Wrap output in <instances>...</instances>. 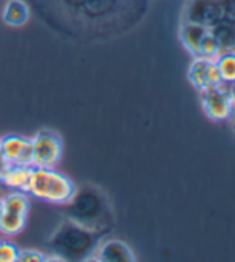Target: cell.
Segmentation results:
<instances>
[{
    "label": "cell",
    "mask_w": 235,
    "mask_h": 262,
    "mask_svg": "<svg viewBox=\"0 0 235 262\" xmlns=\"http://www.w3.org/2000/svg\"><path fill=\"white\" fill-rule=\"evenodd\" d=\"M186 19L203 24L223 51L235 50V0H192Z\"/></svg>",
    "instance_id": "6da1fadb"
},
{
    "label": "cell",
    "mask_w": 235,
    "mask_h": 262,
    "mask_svg": "<svg viewBox=\"0 0 235 262\" xmlns=\"http://www.w3.org/2000/svg\"><path fill=\"white\" fill-rule=\"evenodd\" d=\"M99 242V233L66 217L51 233L48 246L58 260H88L93 259Z\"/></svg>",
    "instance_id": "7a4b0ae2"
},
{
    "label": "cell",
    "mask_w": 235,
    "mask_h": 262,
    "mask_svg": "<svg viewBox=\"0 0 235 262\" xmlns=\"http://www.w3.org/2000/svg\"><path fill=\"white\" fill-rule=\"evenodd\" d=\"M66 217L99 235L112 224V211L106 195L93 186H83L75 190L66 203Z\"/></svg>",
    "instance_id": "3957f363"
},
{
    "label": "cell",
    "mask_w": 235,
    "mask_h": 262,
    "mask_svg": "<svg viewBox=\"0 0 235 262\" xmlns=\"http://www.w3.org/2000/svg\"><path fill=\"white\" fill-rule=\"evenodd\" d=\"M77 190L74 181L55 168L32 166L28 195L53 205H66Z\"/></svg>",
    "instance_id": "277c9868"
},
{
    "label": "cell",
    "mask_w": 235,
    "mask_h": 262,
    "mask_svg": "<svg viewBox=\"0 0 235 262\" xmlns=\"http://www.w3.org/2000/svg\"><path fill=\"white\" fill-rule=\"evenodd\" d=\"M2 216H0V232L4 235H18L24 230L29 214V196L26 192L11 190L2 199Z\"/></svg>",
    "instance_id": "5b68a950"
},
{
    "label": "cell",
    "mask_w": 235,
    "mask_h": 262,
    "mask_svg": "<svg viewBox=\"0 0 235 262\" xmlns=\"http://www.w3.org/2000/svg\"><path fill=\"white\" fill-rule=\"evenodd\" d=\"M32 144V166L56 168L62 159L64 144L58 131L40 129L31 138Z\"/></svg>",
    "instance_id": "8992f818"
},
{
    "label": "cell",
    "mask_w": 235,
    "mask_h": 262,
    "mask_svg": "<svg viewBox=\"0 0 235 262\" xmlns=\"http://www.w3.org/2000/svg\"><path fill=\"white\" fill-rule=\"evenodd\" d=\"M200 101L205 114L215 122L229 120L235 111V98L230 88L224 85L205 88L200 91Z\"/></svg>",
    "instance_id": "52a82bcc"
},
{
    "label": "cell",
    "mask_w": 235,
    "mask_h": 262,
    "mask_svg": "<svg viewBox=\"0 0 235 262\" xmlns=\"http://www.w3.org/2000/svg\"><path fill=\"white\" fill-rule=\"evenodd\" d=\"M62 8L88 21L111 18L120 7V0H58Z\"/></svg>",
    "instance_id": "ba28073f"
},
{
    "label": "cell",
    "mask_w": 235,
    "mask_h": 262,
    "mask_svg": "<svg viewBox=\"0 0 235 262\" xmlns=\"http://www.w3.org/2000/svg\"><path fill=\"white\" fill-rule=\"evenodd\" d=\"M187 77L190 83L199 91L205 88L224 85L215 59L206 58V56H195V59L192 61L190 68L187 71Z\"/></svg>",
    "instance_id": "9c48e42d"
},
{
    "label": "cell",
    "mask_w": 235,
    "mask_h": 262,
    "mask_svg": "<svg viewBox=\"0 0 235 262\" xmlns=\"http://www.w3.org/2000/svg\"><path fill=\"white\" fill-rule=\"evenodd\" d=\"M2 149L8 163L32 166L31 138H26L23 135H8L2 138Z\"/></svg>",
    "instance_id": "30bf717a"
},
{
    "label": "cell",
    "mask_w": 235,
    "mask_h": 262,
    "mask_svg": "<svg viewBox=\"0 0 235 262\" xmlns=\"http://www.w3.org/2000/svg\"><path fill=\"white\" fill-rule=\"evenodd\" d=\"M93 259L108 260V262H117V260L132 262L135 260V254L126 243L120 240H106V242H99L93 254Z\"/></svg>",
    "instance_id": "8fae6325"
},
{
    "label": "cell",
    "mask_w": 235,
    "mask_h": 262,
    "mask_svg": "<svg viewBox=\"0 0 235 262\" xmlns=\"http://www.w3.org/2000/svg\"><path fill=\"white\" fill-rule=\"evenodd\" d=\"M208 32V29L203 24L195 23V21H184L181 26V42L187 48L189 53H192L194 56H200V45L205 34Z\"/></svg>",
    "instance_id": "7c38bea8"
},
{
    "label": "cell",
    "mask_w": 235,
    "mask_h": 262,
    "mask_svg": "<svg viewBox=\"0 0 235 262\" xmlns=\"http://www.w3.org/2000/svg\"><path fill=\"white\" fill-rule=\"evenodd\" d=\"M31 169H32V166L10 163L5 171L2 173V176H0V182H2L4 186H7L10 190H21V192L28 193Z\"/></svg>",
    "instance_id": "4fadbf2b"
},
{
    "label": "cell",
    "mask_w": 235,
    "mask_h": 262,
    "mask_svg": "<svg viewBox=\"0 0 235 262\" xmlns=\"http://www.w3.org/2000/svg\"><path fill=\"white\" fill-rule=\"evenodd\" d=\"M31 18V8L24 0H8L2 10V19L11 28H23Z\"/></svg>",
    "instance_id": "5bb4252c"
},
{
    "label": "cell",
    "mask_w": 235,
    "mask_h": 262,
    "mask_svg": "<svg viewBox=\"0 0 235 262\" xmlns=\"http://www.w3.org/2000/svg\"><path fill=\"white\" fill-rule=\"evenodd\" d=\"M215 62L219 69L223 83L233 85L235 83V50L221 51V53L215 58Z\"/></svg>",
    "instance_id": "9a60e30c"
},
{
    "label": "cell",
    "mask_w": 235,
    "mask_h": 262,
    "mask_svg": "<svg viewBox=\"0 0 235 262\" xmlns=\"http://www.w3.org/2000/svg\"><path fill=\"white\" fill-rule=\"evenodd\" d=\"M221 51H223V48H221V43L216 38V35L208 31L203 37L202 45H200V56H206V58L215 59Z\"/></svg>",
    "instance_id": "2e32d148"
},
{
    "label": "cell",
    "mask_w": 235,
    "mask_h": 262,
    "mask_svg": "<svg viewBox=\"0 0 235 262\" xmlns=\"http://www.w3.org/2000/svg\"><path fill=\"white\" fill-rule=\"evenodd\" d=\"M19 248L8 240H0V262H18Z\"/></svg>",
    "instance_id": "e0dca14e"
},
{
    "label": "cell",
    "mask_w": 235,
    "mask_h": 262,
    "mask_svg": "<svg viewBox=\"0 0 235 262\" xmlns=\"http://www.w3.org/2000/svg\"><path fill=\"white\" fill-rule=\"evenodd\" d=\"M47 260V254L38 250H19L18 262H44Z\"/></svg>",
    "instance_id": "ac0fdd59"
},
{
    "label": "cell",
    "mask_w": 235,
    "mask_h": 262,
    "mask_svg": "<svg viewBox=\"0 0 235 262\" xmlns=\"http://www.w3.org/2000/svg\"><path fill=\"white\" fill-rule=\"evenodd\" d=\"M8 165H10V163H8L7 157H5V154H4V149H2V139H0V176H2V173L5 171Z\"/></svg>",
    "instance_id": "d6986e66"
},
{
    "label": "cell",
    "mask_w": 235,
    "mask_h": 262,
    "mask_svg": "<svg viewBox=\"0 0 235 262\" xmlns=\"http://www.w3.org/2000/svg\"><path fill=\"white\" fill-rule=\"evenodd\" d=\"M2 206H4V203H2V199H0V216H2Z\"/></svg>",
    "instance_id": "ffe728a7"
},
{
    "label": "cell",
    "mask_w": 235,
    "mask_h": 262,
    "mask_svg": "<svg viewBox=\"0 0 235 262\" xmlns=\"http://www.w3.org/2000/svg\"><path fill=\"white\" fill-rule=\"evenodd\" d=\"M232 128H233V131H235V122H233V125H232Z\"/></svg>",
    "instance_id": "44dd1931"
}]
</instances>
